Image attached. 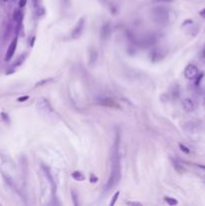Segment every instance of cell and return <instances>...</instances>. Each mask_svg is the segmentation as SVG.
I'll return each instance as SVG.
<instances>
[{
  "label": "cell",
  "mask_w": 205,
  "mask_h": 206,
  "mask_svg": "<svg viewBox=\"0 0 205 206\" xmlns=\"http://www.w3.org/2000/svg\"><path fill=\"white\" fill-rule=\"evenodd\" d=\"M26 100H28V97H22V98H19L18 99V102H23V101H26Z\"/></svg>",
  "instance_id": "obj_16"
},
{
  "label": "cell",
  "mask_w": 205,
  "mask_h": 206,
  "mask_svg": "<svg viewBox=\"0 0 205 206\" xmlns=\"http://www.w3.org/2000/svg\"><path fill=\"white\" fill-rule=\"evenodd\" d=\"M22 18V13L20 11V9H15L14 12H13V19L16 22H19Z\"/></svg>",
  "instance_id": "obj_7"
},
{
  "label": "cell",
  "mask_w": 205,
  "mask_h": 206,
  "mask_svg": "<svg viewBox=\"0 0 205 206\" xmlns=\"http://www.w3.org/2000/svg\"><path fill=\"white\" fill-rule=\"evenodd\" d=\"M71 195H73V199H74V204L77 205L79 203L77 202V194H76V192H74V190L71 191Z\"/></svg>",
  "instance_id": "obj_15"
},
{
  "label": "cell",
  "mask_w": 205,
  "mask_h": 206,
  "mask_svg": "<svg viewBox=\"0 0 205 206\" xmlns=\"http://www.w3.org/2000/svg\"><path fill=\"white\" fill-rule=\"evenodd\" d=\"M199 14H200V16L201 17H203V18H205V9H203V10H201L200 12H199Z\"/></svg>",
  "instance_id": "obj_17"
},
{
  "label": "cell",
  "mask_w": 205,
  "mask_h": 206,
  "mask_svg": "<svg viewBox=\"0 0 205 206\" xmlns=\"http://www.w3.org/2000/svg\"><path fill=\"white\" fill-rule=\"evenodd\" d=\"M182 107L186 112H192L194 110V103L192 102V100L190 99H185V100L182 102Z\"/></svg>",
  "instance_id": "obj_5"
},
{
  "label": "cell",
  "mask_w": 205,
  "mask_h": 206,
  "mask_svg": "<svg viewBox=\"0 0 205 206\" xmlns=\"http://www.w3.org/2000/svg\"><path fill=\"white\" fill-rule=\"evenodd\" d=\"M26 1H27V0H19V2H18L19 7H24V6H25Z\"/></svg>",
  "instance_id": "obj_14"
},
{
  "label": "cell",
  "mask_w": 205,
  "mask_h": 206,
  "mask_svg": "<svg viewBox=\"0 0 205 206\" xmlns=\"http://www.w3.org/2000/svg\"><path fill=\"white\" fill-rule=\"evenodd\" d=\"M42 168H43V170H44V173H45V175L48 176V180L51 181V184L52 188L55 187L54 182H53V179H52V176H51V171H49V169L48 168V167H45V166H42Z\"/></svg>",
  "instance_id": "obj_6"
},
{
  "label": "cell",
  "mask_w": 205,
  "mask_h": 206,
  "mask_svg": "<svg viewBox=\"0 0 205 206\" xmlns=\"http://www.w3.org/2000/svg\"><path fill=\"white\" fill-rule=\"evenodd\" d=\"M16 46H17V38H14L12 40V42L10 43L9 47L7 49V53H6V56H5V60L6 62H9V60L12 59L13 54H14L15 50H16Z\"/></svg>",
  "instance_id": "obj_3"
},
{
  "label": "cell",
  "mask_w": 205,
  "mask_h": 206,
  "mask_svg": "<svg viewBox=\"0 0 205 206\" xmlns=\"http://www.w3.org/2000/svg\"><path fill=\"white\" fill-rule=\"evenodd\" d=\"M109 33H110V25L108 23H106L102 28V37L104 36V38H107Z\"/></svg>",
  "instance_id": "obj_8"
},
{
  "label": "cell",
  "mask_w": 205,
  "mask_h": 206,
  "mask_svg": "<svg viewBox=\"0 0 205 206\" xmlns=\"http://www.w3.org/2000/svg\"><path fill=\"white\" fill-rule=\"evenodd\" d=\"M84 27H85V19L82 18L81 20L79 21V23L77 24V26L74 27V31L71 32V36H73L74 38L79 37V35H81L82 29H84Z\"/></svg>",
  "instance_id": "obj_4"
},
{
  "label": "cell",
  "mask_w": 205,
  "mask_h": 206,
  "mask_svg": "<svg viewBox=\"0 0 205 206\" xmlns=\"http://www.w3.org/2000/svg\"><path fill=\"white\" fill-rule=\"evenodd\" d=\"M4 2H7V1H9V0H3Z\"/></svg>",
  "instance_id": "obj_20"
},
{
  "label": "cell",
  "mask_w": 205,
  "mask_h": 206,
  "mask_svg": "<svg viewBox=\"0 0 205 206\" xmlns=\"http://www.w3.org/2000/svg\"><path fill=\"white\" fill-rule=\"evenodd\" d=\"M185 78L188 79H195L198 76V68L194 64H188L184 70Z\"/></svg>",
  "instance_id": "obj_2"
},
{
  "label": "cell",
  "mask_w": 205,
  "mask_h": 206,
  "mask_svg": "<svg viewBox=\"0 0 205 206\" xmlns=\"http://www.w3.org/2000/svg\"><path fill=\"white\" fill-rule=\"evenodd\" d=\"M128 204H131V205H141V203H138V202H128Z\"/></svg>",
  "instance_id": "obj_18"
},
{
  "label": "cell",
  "mask_w": 205,
  "mask_h": 206,
  "mask_svg": "<svg viewBox=\"0 0 205 206\" xmlns=\"http://www.w3.org/2000/svg\"><path fill=\"white\" fill-rule=\"evenodd\" d=\"M165 201L168 203L169 205H176L177 204V200H175L174 198H172V197H165Z\"/></svg>",
  "instance_id": "obj_10"
},
{
  "label": "cell",
  "mask_w": 205,
  "mask_h": 206,
  "mask_svg": "<svg viewBox=\"0 0 205 206\" xmlns=\"http://www.w3.org/2000/svg\"><path fill=\"white\" fill-rule=\"evenodd\" d=\"M119 145H120V135L117 133L115 142H114L113 145L112 158H111V160H112V171H111V176L109 178V181H108L106 185V190H110V189L114 188L121 179V164L120 155H119Z\"/></svg>",
  "instance_id": "obj_1"
},
{
  "label": "cell",
  "mask_w": 205,
  "mask_h": 206,
  "mask_svg": "<svg viewBox=\"0 0 205 206\" xmlns=\"http://www.w3.org/2000/svg\"><path fill=\"white\" fill-rule=\"evenodd\" d=\"M199 167H200V168H203V169H205V166H203V165H198Z\"/></svg>",
  "instance_id": "obj_19"
},
{
  "label": "cell",
  "mask_w": 205,
  "mask_h": 206,
  "mask_svg": "<svg viewBox=\"0 0 205 206\" xmlns=\"http://www.w3.org/2000/svg\"><path fill=\"white\" fill-rule=\"evenodd\" d=\"M119 195H120V192H119V191L116 192V194L114 195V197H113V200H112V201H111V203H110L111 205H114V204H115V203H116V200H117L118 197H119Z\"/></svg>",
  "instance_id": "obj_11"
},
{
  "label": "cell",
  "mask_w": 205,
  "mask_h": 206,
  "mask_svg": "<svg viewBox=\"0 0 205 206\" xmlns=\"http://www.w3.org/2000/svg\"><path fill=\"white\" fill-rule=\"evenodd\" d=\"M173 0H153L155 3H166V2H172Z\"/></svg>",
  "instance_id": "obj_13"
},
{
  "label": "cell",
  "mask_w": 205,
  "mask_h": 206,
  "mask_svg": "<svg viewBox=\"0 0 205 206\" xmlns=\"http://www.w3.org/2000/svg\"><path fill=\"white\" fill-rule=\"evenodd\" d=\"M73 178L77 181H82L85 180V176L82 174L81 172H74L73 173Z\"/></svg>",
  "instance_id": "obj_9"
},
{
  "label": "cell",
  "mask_w": 205,
  "mask_h": 206,
  "mask_svg": "<svg viewBox=\"0 0 205 206\" xmlns=\"http://www.w3.org/2000/svg\"><path fill=\"white\" fill-rule=\"evenodd\" d=\"M179 147H180V149H181L182 151H183V152H184V153H186V154H189V153H190V150H189V149H188V148H187V147H185V146H184V145L180 144V145H179Z\"/></svg>",
  "instance_id": "obj_12"
}]
</instances>
